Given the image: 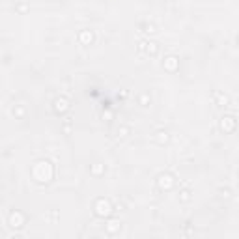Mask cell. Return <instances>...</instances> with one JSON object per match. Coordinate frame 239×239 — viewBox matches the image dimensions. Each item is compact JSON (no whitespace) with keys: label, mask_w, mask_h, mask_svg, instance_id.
Segmentation results:
<instances>
[{"label":"cell","mask_w":239,"mask_h":239,"mask_svg":"<svg viewBox=\"0 0 239 239\" xmlns=\"http://www.w3.org/2000/svg\"><path fill=\"white\" fill-rule=\"evenodd\" d=\"M112 211V206L108 204V200H97V206H95V215H99V217H107V215H110Z\"/></svg>","instance_id":"1"},{"label":"cell","mask_w":239,"mask_h":239,"mask_svg":"<svg viewBox=\"0 0 239 239\" xmlns=\"http://www.w3.org/2000/svg\"><path fill=\"white\" fill-rule=\"evenodd\" d=\"M22 224H25V215H22V213L15 211V213L10 215V226L11 228H21Z\"/></svg>","instance_id":"2"},{"label":"cell","mask_w":239,"mask_h":239,"mask_svg":"<svg viewBox=\"0 0 239 239\" xmlns=\"http://www.w3.org/2000/svg\"><path fill=\"white\" fill-rule=\"evenodd\" d=\"M65 108H67V107H65V101H64V99H58V101H56V110H58V112H64Z\"/></svg>","instance_id":"3"},{"label":"cell","mask_w":239,"mask_h":239,"mask_svg":"<svg viewBox=\"0 0 239 239\" xmlns=\"http://www.w3.org/2000/svg\"><path fill=\"white\" fill-rule=\"evenodd\" d=\"M80 39H82V41H92V39H93V36H92V34H88V32H84V34H80Z\"/></svg>","instance_id":"4"},{"label":"cell","mask_w":239,"mask_h":239,"mask_svg":"<svg viewBox=\"0 0 239 239\" xmlns=\"http://www.w3.org/2000/svg\"><path fill=\"white\" fill-rule=\"evenodd\" d=\"M181 194H183V196H181V200H183V202H187V200H189V193H187V190H183Z\"/></svg>","instance_id":"5"}]
</instances>
